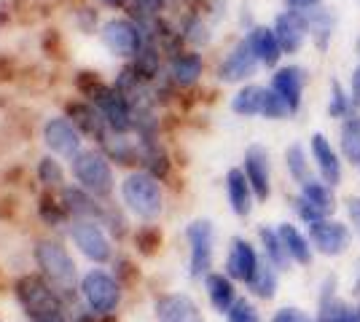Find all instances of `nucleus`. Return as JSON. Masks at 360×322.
I'll list each match as a JSON object with an SVG mask.
<instances>
[{
  "label": "nucleus",
  "mask_w": 360,
  "mask_h": 322,
  "mask_svg": "<svg viewBox=\"0 0 360 322\" xmlns=\"http://www.w3.org/2000/svg\"><path fill=\"white\" fill-rule=\"evenodd\" d=\"M124 204L143 220H156L165 210V191L162 183L148 172H132L121 183Z\"/></svg>",
  "instance_id": "nucleus-1"
},
{
  "label": "nucleus",
  "mask_w": 360,
  "mask_h": 322,
  "mask_svg": "<svg viewBox=\"0 0 360 322\" xmlns=\"http://www.w3.org/2000/svg\"><path fill=\"white\" fill-rule=\"evenodd\" d=\"M35 263H38L46 282L60 295H70L75 290V263L60 242H49V239L38 242L35 245Z\"/></svg>",
  "instance_id": "nucleus-2"
},
{
  "label": "nucleus",
  "mask_w": 360,
  "mask_h": 322,
  "mask_svg": "<svg viewBox=\"0 0 360 322\" xmlns=\"http://www.w3.org/2000/svg\"><path fill=\"white\" fill-rule=\"evenodd\" d=\"M307 234H309V242L315 247V255L328 258V261L347 255L352 250V245H355L352 226L347 220H342V217H336V215L323 217V220H317L312 226H307Z\"/></svg>",
  "instance_id": "nucleus-3"
},
{
  "label": "nucleus",
  "mask_w": 360,
  "mask_h": 322,
  "mask_svg": "<svg viewBox=\"0 0 360 322\" xmlns=\"http://www.w3.org/2000/svg\"><path fill=\"white\" fill-rule=\"evenodd\" d=\"M186 242H188V276L205 279L212 271V258H215V226L207 217H196L186 226Z\"/></svg>",
  "instance_id": "nucleus-4"
},
{
  "label": "nucleus",
  "mask_w": 360,
  "mask_h": 322,
  "mask_svg": "<svg viewBox=\"0 0 360 322\" xmlns=\"http://www.w3.org/2000/svg\"><path fill=\"white\" fill-rule=\"evenodd\" d=\"M73 175L81 188L91 194L94 199H105L113 191V169L108 159L97 151H81L73 159Z\"/></svg>",
  "instance_id": "nucleus-5"
},
{
  "label": "nucleus",
  "mask_w": 360,
  "mask_h": 322,
  "mask_svg": "<svg viewBox=\"0 0 360 322\" xmlns=\"http://www.w3.org/2000/svg\"><path fill=\"white\" fill-rule=\"evenodd\" d=\"M14 293L19 298V304L25 309L27 317H44V314H51V311H62V298L60 293L54 290L44 276L35 274H25L16 279Z\"/></svg>",
  "instance_id": "nucleus-6"
},
{
  "label": "nucleus",
  "mask_w": 360,
  "mask_h": 322,
  "mask_svg": "<svg viewBox=\"0 0 360 322\" xmlns=\"http://www.w3.org/2000/svg\"><path fill=\"white\" fill-rule=\"evenodd\" d=\"M307 86H309V70L304 65H299V62H285V65L271 70L269 89L285 100L293 116H299L301 107H304Z\"/></svg>",
  "instance_id": "nucleus-7"
},
{
  "label": "nucleus",
  "mask_w": 360,
  "mask_h": 322,
  "mask_svg": "<svg viewBox=\"0 0 360 322\" xmlns=\"http://www.w3.org/2000/svg\"><path fill=\"white\" fill-rule=\"evenodd\" d=\"M81 295H84V301H86L89 311L100 314V317H105V314H110L113 309L119 307L121 282L116 279V276H110V274H105V271H100V269H94V271H89V274L81 279Z\"/></svg>",
  "instance_id": "nucleus-8"
},
{
  "label": "nucleus",
  "mask_w": 360,
  "mask_h": 322,
  "mask_svg": "<svg viewBox=\"0 0 360 322\" xmlns=\"http://www.w3.org/2000/svg\"><path fill=\"white\" fill-rule=\"evenodd\" d=\"M258 70H261V62L253 54L248 38L242 35L240 41L224 54V60L218 62L215 76L221 83H250Z\"/></svg>",
  "instance_id": "nucleus-9"
},
{
  "label": "nucleus",
  "mask_w": 360,
  "mask_h": 322,
  "mask_svg": "<svg viewBox=\"0 0 360 322\" xmlns=\"http://www.w3.org/2000/svg\"><path fill=\"white\" fill-rule=\"evenodd\" d=\"M309 156H312V167L320 180H326L328 185L339 188L345 183V159L339 154V148L330 142L326 132H312L309 137Z\"/></svg>",
  "instance_id": "nucleus-10"
},
{
  "label": "nucleus",
  "mask_w": 360,
  "mask_h": 322,
  "mask_svg": "<svg viewBox=\"0 0 360 322\" xmlns=\"http://www.w3.org/2000/svg\"><path fill=\"white\" fill-rule=\"evenodd\" d=\"M242 172L248 177V183L253 188L255 201H269L271 199V154L266 145L253 142L245 148L242 156Z\"/></svg>",
  "instance_id": "nucleus-11"
},
{
  "label": "nucleus",
  "mask_w": 360,
  "mask_h": 322,
  "mask_svg": "<svg viewBox=\"0 0 360 322\" xmlns=\"http://www.w3.org/2000/svg\"><path fill=\"white\" fill-rule=\"evenodd\" d=\"M100 35L108 51L116 57H137L140 48L146 46V30L132 19H110Z\"/></svg>",
  "instance_id": "nucleus-12"
},
{
  "label": "nucleus",
  "mask_w": 360,
  "mask_h": 322,
  "mask_svg": "<svg viewBox=\"0 0 360 322\" xmlns=\"http://www.w3.org/2000/svg\"><path fill=\"white\" fill-rule=\"evenodd\" d=\"M271 30H274L280 46H283V54L296 57V54H301V48L309 43V16L301 14V11L283 8L274 16Z\"/></svg>",
  "instance_id": "nucleus-13"
},
{
  "label": "nucleus",
  "mask_w": 360,
  "mask_h": 322,
  "mask_svg": "<svg viewBox=\"0 0 360 322\" xmlns=\"http://www.w3.org/2000/svg\"><path fill=\"white\" fill-rule=\"evenodd\" d=\"M261 263H264V255H261V250H258L250 239L234 236V239L229 242V253H226L224 269L234 282L248 285V282L255 276V271L261 269Z\"/></svg>",
  "instance_id": "nucleus-14"
},
{
  "label": "nucleus",
  "mask_w": 360,
  "mask_h": 322,
  "mask_svg": "<svg viewBox=\"0 0 360 322\" xmlns=\"http://www.w3.org/2000/svg\"><path fill=\"white\" fill-rule=\"evenodd\" d=\"M70 236H73L75 247L94 263L110 261V242H108L105 231L97 220H73L70 226Z\"/></svg>",
  "instance_id": "nucleus-15"
},
{
  "label": "nucleus",
  "mask_w": 360,
  "mask_h": 322,
  "mask_svg": "<svg viewBox=\"0 0 360 322\" xmlns=\"http://www.w3.org/2000/svg\"><path fill=\"white\" fill-rule=\"evenodd\" d=\"M44 142L51 154L75 159L81 154V132L70 119H49L44 123Z\"/></svg>",
  "instance_id": "nucleus-16"
},
{
  "label": "nucleus",
  "mask_w": 360,
  "mask_h": 322,
  "mask_svg": "<svg viewBox=\"0 0 360 322\" xmlns=\"http://www.w3.org/2000/svg\"><path fill=\"white\" fill-rule=\"evenodd\" d=\"M202 76H205V57L196 48L180 51L167 65V78L175 83V89H194Z\"/></svg>",
  "instance_id": "nucleus-17"
},
{
  "label": "nucleus",
  "mask_w": 360,
  "mask_h": 322,
  "mask_svg": "<svg viewBox=\"0 0 360 322\" xmlns=\"http://www.w3.org/2000/svg\"><path fill=\"white\" fill-rule=\"evenodd\" d=\"M159 322H205L196 301L186 293H162L153 304Z\"/></svg>",
  "instance_id": "nucleus-18"
},
{
  "label": "nucleus",
  "mask_w": 360,
  "mask_h": 322,
  "mask_svg": "<svg viewBox=\"0 0 360 322\" xmlns=\"http://www.w3.org/2000/svg\"><path fill=\"white\" fill-rule=\"evenodd\" d=\"M277 234H280V239H283V245L288 250V258L293 261V266L309 269L315 263V247L309 242V234L301 229L299 223L283 220V223H277Z\"/></svg>",
  "instance_id": "nucleus-19"
},
{
  "label": "nucleus",
  "mask_w": 360,
  "mask_h": 322,
  "mask_svg": "<svg viewBox=\"0 0 360 322\" xmlns=\"http://www.w3.org/2000/svg\"><path fill=\"white\" fill-rule=\"evenodd\" d=\"M245 38H248L253 54L258 57V62H261V67L274 70V67L283 65V57H285V54H283V46H280L277 35L271 30V25H253L250 30H245Z\"/></svg>",
  "instance_id": "nucleus-20"
},
{
  "label": "nucleus",
  "mask_w": 360,
  "mask_h": 322,
  "mask_svg": "<svg viewBox=\"0 0 360 322\" xmlns=\"http://www.w3.org/2000/svg\"><path fill=\"white\" fill-rule=\"evenodd\" d=\"M226 199H229V207L237 217H250L255 204V194L242 167H231L226 172Z\"/></svg>",
  "instance_id": "nucleus-21"
},
{
  "label": "nucleus",
  "mask_w": 360,
  "mask_h": 322,
  "mask_svg": "<svg viewBox=\"0 0 360 322\" xmlns=\"http://www.w3.org/2000/svg\"><path fill=\"white\" fill-rule=\"evenodd\" d=\"M205 282V293H207V301L218 314H226L229 309L234 307V301L240 298L237 295V282L226 271H210V274L202 279Z\"/></svg>",
  "instance_id": "nucleus-22"
},
{
  "label": "nucleus",
  "mask_w": 360,
  "mask_h": 322,
  "mask_svg": "<svg viewBox=\"0 0 360 322\" xmlns=\"http://www.w3.org/2000/svg\"><path fill=\"white\" fill-rule=\"evenodd\" d=\"M307 16H309V43H312L320 54H328L330 43H333V38H336V27H339L336 14L323 3L320 8L309 11Z\"/></svg>",
  "instance_id": "nucleus-23"
},
{
  "label": "nucleus",
  "mask_w": 360,
  "mask_h": 322,
  "mask_svg": "<svg viewBox=\"0 0 360 322\" xmlns=\"http://www.w3.org/2000/svg\"><path fill=\"white\" fill-rule=\"evenodd\" d=\"M258 247H261V255H264V261L271 263L280 274H285L293 269V261L288 258V250L283 245V239H280V234H277V226H258Z\"/></svg>",
  "instance_id": "nucleus-24"
},
{
  "label": "nucleus",
  "mask_w": 360,
  "mask_h": 322,
  "mask_svg": "<svg viewBox=\"0 0 360 322\" xmlns=\"http://www.w3.org/2000/svg\"><path fill=\"white\" fill-rule=\"evenodd\" d=\"M299 194L309 201L315 210H320V213L326 215V217L336 215V210L342 207V204H339V196H336V188L328 185L326 180H320L317 175H312L307 183L299 185Z\"/></svg>",
  "instance_id": "nucleus-25"
},
{
  "label": "nucleus",
  "mask_w": 360,
  "mask_h": 322,
  "mask_svg": "<svg viewBox=\"0 0 360 322\" xmlns=\"http://www.w3.org/2000/svg\"><path fill=\"white\" fill-rule=\"evenodd\" d=\"M336 148H339V154H342L347 167L360 169V110L339 123Z\"/></svg>",
  "instance_id": "nucleus-26"
},
{
  "label": "nucleus",
  "mask_w": 360,
  "mask_h": 322,
  "mask_svg": "<svg viewBox=\"0 0 360 322\" xmlns=\"http://www.w3.org/2000/svg\"><path fill=\"white\" fill-rule=\"evenodd\" d=\"M285 169L290 183L299 188L301 183H307L312 175H315V167H312V156H309V145H304L299 140H293L285 148Z\"/></svg>",
  "instance_id": "nucleus-27"
},
{
  "label": "nucleus",
  "mask_w": 360,
  "mask_h": 322,
  "mask_svg": "<svg viewBox=\"0 0 360 322\" xmlns=\"http://www.w3.org/2000/svg\"><path fill=\"white\" fill-rule=\"evenodd\" d=\"M264 97H266V86L261 83H242L237 94L231 97V113L240 119H255L264 110Z\"/></svg>",
  "instance_id": "nucleus-28"
},
{
  "label": "nucleus",
  "mask_w": 360,
  "mask_h": 322,
  "mask_svg": "<svg viewBox=\"0 0 360 322\" xmlns=\"http://www.w3.org/2000/svg\"><path fill=\"white\" fill-rule=\"evenodd\" d=\"M352 113H358V110H355V105H352V97H349V89H347V83H342L339 78L333 76L328 81L326 116H328L333 123H342L345 119H349Z\"/></svg>",
  "instance_id": "nucleus-29"
},
{
  "label": "nucleus",
  "mask_w": 360,
  "mask_h": 322,
  "mask_svg": "<svg viewBox=\"0 0 360 322\" xmlns=\"http://www.w3.org/2000/svg\"><path fill=\"white\" fill-rule=\"evenodd\" d=\"M62 201H65L68 215H73L75 220H97V217H103V213H105L97 204V199L91 194H86L84 188H65Z\"/></svg>",
  "instance_id": "nucleus-30"
},
{
  "label": "nucleus",
  "mask_w": 360,
  "mask_h": 322,
  "mask_svg": "<svg viewBox=\"0 0 360 322\" xmlns=\"http://www.w3.org/2000/svg\"><path fill=\"white\" fill-rule=\"evenodd\" d=\"M68 113H70V119L73 123L78 126V132H86V135H94V137L105 140V119H103V113L97 110L94 105H86V102H70L68 105Z\"/></svg>",
  "instance_id": "nucleus-31"
},
{
  "label": "nucleus",
  "mask_w": 360,
  "mask_h": 322,
  "mask_svg": "<svg viewBox=\"0 0 360 322\" xmlns=\"http://www.w3.org/2000/svg\"><path fill=\"white\" fill-rule=\"evenodd\" d=\"M178 30L188 48H196V51H199V48L210 46L212 32H210V25H207V19H205L202 11H191L188 16H183V22H180Z\"/></svg>",
  "instance_id": "nucleus-32"
},
{
  "label": "nucleus",
  "mask_w": 360,
  "mask_h": 322,
  "mask_svg": "<svg viewBox=\"0 0 360 322\" xmlns=\"http://www.w3.org/2000/svg\"><path fill=\"white\" fill-rule=\"evenodd\" d=\"M248 293L253 295L255 301H274L277 290H280V271L271 263H261V269L255 271V276L245 285Z\"/></svg>",
  "instance_id": "nucleus-33"
},
{
  "label": "nucleus",
  "mask_w": 360,
  "mask_h": 322,
  "mask_svg": "<svg viewBox=\"0 0 360 322\" xmlns=\"http://www.w3.org/2000/svg\"><path fill=\"white\" fill-rule=\"evenodd\" d=\"M352 307L355 301H347V298H333L326 304H317L315 307V320L317 322H352Z\"/></svg>",
  "instance_id": "nucleus-34"
},
{
  "label": "nucleus",
  "mask_w": 360,
  "mask_h": 322,
  "mask_svg": "<svg viewBox=\"0 0 360 322\" xmlns=\"http://www.w3.org/2000/svg\"><path fill=\"white\" fill-rule=\"evenodd\" d=\"M103 148H105L108 154L113 156L119 164H124V167H132L137 161H143V154L137 151L129 140H124V137H113V140L105 137L103 140Z\"/></svg>",
  "instance_id": "nucleus-35"
},
{
  "label": "nucleus",
  "mask_w": 360,
  "mask_h": 322,
  "mask_svg": "<svg viewBox=\"0 0 360 322\" xmlns=\"http://www.w3.org/2000/svg\"><path fill=\"white\" fill-rule=\"evenodd\" d=\"M261 119H266V121H288V119H293V113H290L288 102L277 92H271L269 86H266V97H264Z\"/></svg>",
  "instance_id": "nucleus-36"
},
{
  "label": "nucleus",
  "mask_w": 360,
  "mask_h": 322,
  "mask_svg": "<svg viewBox=\"0 0 360 322\" xmlns=\"http://www.w3.org/2000/svg\"><path fill=\"white\" fill-rule=\"evenodd\" d=\"M135 247L140 255H156L159 250H162V231L156 229V226H140L135 231Z\"/></svg>",
  "instance_id": "nucleus-37"
},
{
  "label": "nucleus",
  "mask_w": 360,
  "mask_h": 322,
  "mask_svg": "<svg viewBox=\"0 0 360 322\" xmlns=\"http://www.w3.org/2000/svg\"><path fill=\"white\" fill-rule=\"evenodd\" d=\"M224 317L226 322H264L261 311H258V307H255L250 298H237L234 307L229 309Z\"/></svg>",
  "instance_id": "nucleus-38"
},
{
  "label": "nucleus",
  "mask_w": 360,
  "mask_h": 322,
  "mask_svg": "<svg viewBox=\"0 0 360 322\" xmlns=\"http://www.w3.org/2000/svg\"><path fill=\"white\" fill-rule=\"evenodd\" d=\"M290 210H293V217H296V223H301V226H312V223H317V220H323V217H326V215L320 213V210H315L309 201L304 199L301 194L290 196Z\"/></svg>",
  "instance_id": "nucleus-39"
},
{
  "label": "nucleus",
  "mask_w": 360,
  "mask_h": 322,
  "mask_svg": "<svg viewBox=\"0 0 360 322\" xmlns=\"http://www.w3.org/2000/svg\"><path fill=\"white\" fill-rule=\"evenodd\" d=\"M38 180L46 185V188H54V185H60L65 180V172H62L60 161L57 159H51V156H46L38 161Z\"/></svg>",
  "instance_id": "nucleus-40"
},
{
  "label": "nucleus",
  "mask_w": 360,
  "mask_h": 322,
  "mask_svg": "<svg viewBox=\"0 0 360 322\" xmlns=\"http://www.w3.org/2000/svg\"><path fill=\"white\" fill-rule=\"evenodd\" d=\"M38 213H41V217H44L46 226H60L62 220L68 217V210H65V204H57V201L51 199L49 194H46V196H41Z\"/></svg>",
  "instance_id": "nucleus-41"
},
{
  "label": "nucleus",
  "mask_w": 360,
  "mask_h": 322,
  "mask_svg": "<svg viewBox=\"0 0 360 322\" xmlns=\"http://www.w3.org/2000/svg\"><path fill=\"white\" fill-rule=\"evenodd\" d=\"M339 295H342V293H339V274H336V271H328V274L317 282V304L333 301V298H339Z\"/></svg>",
  "instance_id": "nucleus-42"
},
{
  "label": "nucleus",
  "mask_w": 360,
  "mask_h": 322,
  "mask_svg": "<svg viewBox=\"0 0 360 322\" xmlns=\"http://www.w3.org/2000/svg\"><path fill=\"white\" fill-rule=\"evenodd\" d=\"M312 317L304 311L301 307H293V304H285V307H280L274 314H271L269 322H309Z\"/></svg>",
  "instance_id": "nucleus-43"
},
{
  "label": "nucleus",
  "mask_w": 360,
  "mask_h": 322,
  "mask_svg": "<svg viewBox=\"0 0 360 322\" xmlns=\"http://www.w3.org/2000/svg\"><path fill=\"white\" fill-rule=\"evenodd\" d=\"M345 215H347V223L352 226V231H355V236L360 239V196L358 194H349V196H345Z\"/></svg>",
  "instance_id": "nucleus-44"
},
{
  "label": "nucleus",
  "mask_w": 360,
  "mask_h": 322,
  "mask_svg": "<svg viewBox=\"0 0 360 322\" xmlns=\"http://www.w3.org/2000/svg\"><path fill=\"white\" fill-rule=\"evenodd\" d=\"M167 0H135V8L140 11L143 19H153L165 11Z\"/></svg>",
  "instance_id": "nucleus-45"
},
{
  "label": "nucleus",
  "mask_w": 360,
  "mask_h": 322,
  "mask_svg": "<svg viewBox=\"0 0 360 322\" xmlns=\"http://www.w3.org/2000/svg\"><path fill=\"white\" fill-rule=\"evenodd\" d=\"M103 220H105L108 226H110V234H113V236H124V234H127V220H124V217H121L119 213H113V210H105V213H103Z\"/></svg>",
  "instance_id": "nucleus-46"
},
{
  "label": "nucleus",
  "mask_w": 360,
  "mask_h": 322,
  "mask_svg": "<svg viewBox=\"0 0 360 322\" xmlns=\"http://www.w3.org/2000/svg\"><path fill=\"white\" fill-rule=\"evenodd\" d=\"M347 89H349V97H352V105H355V110H360V62L352 67V73H349Z\"/></svg>",
  "instance_id": "nucleus-47"
},
{
  "label": "nucleus",
  "mask_w": 360,
  "mask_h": 322,
  "mask_svg": "<svg viewBox=\"0 0 360 322\" xmlns=\"http://www.w3.org/2000/svg\"><path fill=\"white\" fill-rule=\"evenodd\" d=\"M326 0H285V8L290 11H301V14H309V11H315L320 8Z\"/></svg>",
  "instance_id": "nucleus-48"
},
{
  "label": "nucleus",
  "mask_w": 360,
  "mask_h": 322,
  "mask_svg": "<svg viewBox=\"0 0 360 322\" xmlns=\"http://www.w3.org/2000/svg\"><path fill=\"white\" fill-rule=\"evenodd\" d=\"M135 276H137V271H135V266L127 261V258H121V261H116V279H124V282H135Z\"/></svg>",
  "instance_id": "nucleus-49"
},
{
  "label": "nucleus",
  "mask_w": 360,
  "mask_h": 322,
  "mask_svg": "<svg viewBox=\"0 0 360 322\" xmlns=\"http://www.w3.org/2000/svg\"><path fill=\"white\" fill-rule=\"evenodd\" d=\"M349 295L352 298H360V258L352 266V279H349Z\"/></svg>",
  "instance_id": "nucleus-50"
},
{
  "label": "nucleus",
  "mask_w": 360,
  "mask_h": 322,
  "mask_svg": "<svg viewBox=\"0 0 360 322\" xmlns=\"http://www.w3.org/2000/svg\"><path fill=\"white\" fill-rule=\"evenodd\" d=\"M30 322H68V317L62 311H51V314H44V317H32Z\"/></svg>",
  "instance_id": "nucleus-51"
},
{
  "label": "nucleus",
  "mask_w": 360,
  "mask_h": 322,
  "mask_svg": "<svg viewBox=\"0 0 360 322\" xmlns=\"http://www.w3.org/2000/svg\"><path fill=\"white\" fill-rule=\"evenodd\" d=\"M352 322H360V298H355V307H352Z\"/></svg>",
  "instance_id": "nucleus-52"
},
{
  "label": "nucleus",
  "mask_w": 360,
  "mask_h": 322,
  "mask_svg": "<svg viewBox=\"0 0 360 322\" xmlns=\"http://www.w3.org/2000/svg\"><path fill=\"white\" fill-rule=\"evenodd\" d=\"M103 3H105V6H110V8H121L127 0H103Z\"/></svg>",
  "instance_id": "nucleus-53"
},
{
  "label": "nucleus",
  "mask_w": 360,
  "mask_h": 322,
  "mask_svg": "<svg viewBox=\"0 0 360 322\" xmlns=\"http://www.w3.org/2000/svg\"><path fill=\"white\" fill-rule=\"evenodd\" d=\"M355 54H358V60H360V35L355 38Z\"/></svg>",
  "instance_id": "nucleus-54"
},
{
  "label": "nucleus",
  "mask_w": 360,
  "mask_h": 322,
  "mask_svg": "<svg viewBox=\"0 0 360 322\" xmlns=\"http://www.w3.org/2000/svg\"><path fill=\"white\" fill-rule=\"evenodd\" d=\"M309 322H317V320H309Z\"/></svg>",
  "instance_id": "nucleus-55"
},
{
  "label": "nucleus",
  "mask_w": 360,
  "mask_h": 322,
  "mask_svg": "<svg viewBox=\"0 0 360 322\" xmlns=\"http://www.w3.org/2000/svg\"><path fill=\"white\" fill-rule=\"evenodd\" d=\"M358 3H360V0H358Z\"/></svg>",
  "instance_id": "nucleus-56"
},
{
  "label": "nucleus",
  "mask_w": 360,
  "mask_h": 322,
  "mask_svg": "<svg viewBox=\"0 0 360 322\" xmlns=\"http://www.w3.org/2000/svg\"><path fill=\"white\" fill-rule=\"evenodd\" d=\"M358 172H360V169H358Z\"/></svg>",
  "instance_id": "nucleus-57"
}]
</instances>
